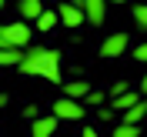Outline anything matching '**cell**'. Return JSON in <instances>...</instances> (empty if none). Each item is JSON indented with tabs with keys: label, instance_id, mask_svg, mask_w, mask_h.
<instances>
[{
	"label": "cell",
	"instance_id": "cell-1",
	"mask_svg": "<svg viewBox=\"0 0 147 137\" xmlns=\"http://www.w3.org/2000/svg\"><path fill=\"white\" fill-rule=\"evenodd\" d=\"M20 74H34V77H44L50 84H60V54L50 50V47H30L24 64L17 67Z\"/></svg>",
	"mask_w": 147,
	"mask_h": 137
},
{
	"label": "cell",
	"instance_id": "cell-2",
	"mask_svg": "<svg viewBox=\"0 0 147 137\" xmlns=\"http://www.w3.org/2000/svg\"><path fill=\"white\" fill-rule=\"evenodd\" d=\"M30 44V24H3L0 27V47H27Z\"/></svg>",
	"mask_w": 147,
	"mask_h": 137
},
{
	"label": "cell",
	"instance_id": "cell-3",
	"mask_svg": "<svg viewBox=\"0 0 147 137\" xmlns=\"http://www.w3.org/2000/svg\"><path fill=\"white\" fill-rule=\"evenodd\" d=\"M70 3H77L87 13V24L90 27H100L104 20H107V0H70Z\"/></svg>",
	"mask_w": 147,
	"mask_h": 137
},
{
	"label": "cell",
	"instance_id": "cell-4",
	"mask_svg": "<svg viewBox=\"0 0 147 137\" xmlns=\"http://www.w3.org/2000/svg\"><path fill=\"white\" fill-rule=\"evenodd\" d=\"M84 104L80 101H74V97H57V104H54V114L60 120H80L84 117Z\"/></svg>",
	"mask_w": 147,
	"mask_h": 137
},
{
	"label": "cell",
	"instance_id": "cell-5",
	"mask_svg": "<svg viewBox=\"0 0 147 137\" xmlns=\"http://www.w3.org/2000/svg\"><path fill=\"white\" fill-rule=\"evenodd\" d=\"M127 44H130V37L120 30V34H110L107 40L100 44V57H107V60H114V57H120L124 50H127Z\"/></svg>",
	"mask_w": 147,
	"mask_h": 137
},
{
	"label": "cell",
	"instance_id": "cell-6",
	"mask_svg": "<svg viewBox=\"0 0 147 137\" xmlns=\"http://www.w3.org/2000/svg\"><path fill=\"white\" fill-rule=\"evenodd\" d=\"M57 13H60V24H64V27H80V24H87V13L77 7V3H57Z\"/></svg>",
	"mask_w": 147,
	"mask_h": 137
},
{
	"label": "cell",
	"instance_id": "cell-7",
	"mask_svg": "<svg viewBox=\"0 0 147 137\" xmlns=\"http://www.w3.org/2000/svg\"><path fill=\"white\" fill-rule=\"evenodd\" d=\"M57 124H60V117H57V114L30 120V137H54V134H57Z\"/></svg>",
	"mask_w": 147,
	"mask_h": 137
},
{
	"label": "cell",
	"instance_id": "cell-8",
	"mask_svg": "<svg viewBox=\"0 0 147 137\" xmlns=\"http://www.w3.org/2000/svg\"><path fill=\"white\" fill-rule=\"evenodd\" d=\"M24 57H27L24 47H0V64H3V67H20Z\"/></svg>",
	"mask_w": 147,
	"mask_h": 137
},
{
	"label": "cell",
	"instance_id": "cell-9",
	"mask_svg": "<svg viewBox=\"0 0 147 137\" xmlns=\"http://www.w3.org/2000/svg\"><path fill=\"white\" fill-rule=\"evenodd\" d=\"M87 94H90V84H87V80H67V84H64V97L87 101Z\"/></svg>",
	"mask_w": 147,
	"mask_h": 137
},
{
	"label": "cell",
	"instance_id": "cell-10",
	"mask_svg": "<svg viewBox=\"0 0 147 137\" xmlns=\"http://www.w3.org/2000/svg\"><path fill=\"white\" fill-rule=\"evenodd\" d=\"M20 17L37 24V20L44 17V3H40V0H20Z\"/></svg>",
	"mask_w": 147,
	"mask_h": 137
},
{
	"label": "cell",
	"instance_id": "cell-11",
	"mask_svg": "<svg viewBox=\"0 0 147 137\" xmlns=\"http://www.w3.org/2000/svg\"><path fill=\"white\" fill-rule=\"evenodd\" d=\"M140 101H144L140 94L127 90V94H120V97H110V107H114V110H130V107H137Z\"/></svg>",
	"mask_w": 147,
	"mask_h": 137
},
{
	"label": "cell",
	"instance_id": "cell-12",
	"mask_svg": "<svg viewBox=\"0 0 147 137\" xmlns=\"http://www.w3.org/2000/svg\"><path fill=\"white\" fill-rule=\"evenodd\" d=\"M147 114H144V101L137 104V107H130V110H124V124H134V127H140V120H144Z\"/></svg>",
	"mask_w": 147,
	"mask_h": 137
},
{
	"label": "cell",
	"instance_id": "cell-13",
	"mask_svg": "<svg viewBox=\"0 0 147 137\" xmlns=\"http://www.w3.org/2000/svg\"><path fill=\"white\" fill-rule=\"evenodd\" d=\"M57 20H60V13H57V10H44V17L37 20V30H54Z\"/></svg>",
	"mask_w": 147,
	"mask_h": 137
},
{
	"label": "cell",
	"instance_id": "cell-14",
	"mask_svg": "<svg viewBox=\"0 0 147 137\" xmlns=\"http://www.w3.org/2000/svg\"><path fill=\"white\" fill-rule=\"evenodd\" d=\"M110 137H140V130L134 127V124H117Z\"/></svg>",
	"mask_w": 147,
	"mask_h": 137
},
{
	"label": "cell",
	"instance_id": "cell-15",
	"mask_svg": "<svg viewBox=\"0 0 147 137\" xmlns=\"http://www.w3.org/2000/svg\"><path fill=\"white\" fill-rule=\"evenodd\" d=\"M130 17H134V20L140 24V27L147 30V3H134V10H130Z\"/></svg>",
	"mask_w": 147,
	"mask_h": 137
},
{
	"label": "cell",
	"instance_id": "cell-16",
	"mask_svg": "<svg viewBox=\"0 0 147 137\" xmlns=\"http://www.w3.org/2000/svg\"><path fill=\"white\" fill-rule=\"evenodd\" d=\"M104 101H107V94H104V90H90V94H87V101H84V104H90V107H100Z\"/></svg>",
	"mask_w": 147,
	"mask_h": 137
},
{
	"label": "cell",
	"instance_id": "cell-17",
	"mask_svg": "<svg viewBox=\"0 0 147 137\" xmlns=\"http://www.w3.org/2000/svg\"><path fill=\"white\" fill-rule=\"evenodd\" d=\"M120 94H127V80H117L110 87V97H120Z\"/></svg>",
	"mask_w": 147,
	"mask_h": 137
},
{
	"label": "cell",
	"instance_id": "cell-18",
	"mask_svg": "<svg viewBox=\"0 0 147 137\" xmlns=\"http://www.w3.org/2000/svg\"><path fill=\"white\" fill-rule=\"evenodd\" d=\"M134 57H137V64H147V44H137V50H134Z\"/></svg>",
	"mask_w": 147,
	"mask_h": 137
},
{
	"label": "cell",
	"instance_id": "cell-19",
	"mask_svg": "<svg viewBox=\"0 0 147 137\" xmlns=\"http://www.w3.org/2000/svg\"><path fill=\"white\" fill-rule=\"evenodd\" d=\"M114 114H117V110H114V107H97V117H100V120H110V117H114Z\"/></svg>",
	"mask_w": 147,
	"mask_h": 137
},
{
	"label": "cell",
	"instance_id": "cell-20",
	"mask_svg": "<svg viewBox=\"0 0 147 137\" xmlns=\"http://www.w3.org/2000/svg\"><path fill=\"white\" fill-rule=\"evenodd\" d=\"M37 117H40V110H37V107H24V120H37Z\"/></svg>",
	"mask_w": 147,
	"mask_h": 137
},
{
	"label": "cell",
	"instance_id": "cell-21",
	"mask_svg": "<svg viewBox=\"0 0 147 137\" xmlns=\"http://www.w3.org/2000/svg\"><path fill=\"white\" fill-rule=\"evenodd\" d=\"M84 137H97V130H94V127H84Z\"/></svg>",
	"mask_w": 147,
	"mask_h": 137
},
{
	"label": "cell",
	"instance_id": "cell-22",
	"mask_svg": "<svg viewBox=\"0 0 147 137\" xmlns=\"http://www.w3.org/2000/svg\"><path fill=\"white\" fill-rule=\"evenodd\" d=\"M140 94H144V97H147V77H144V80H140Z\"/></svg>",
	"mask_w": 147,
	"mask_h": 137
},
{
	"label": "cell",
	"instance_id": "cell-23",
	"mask_svg": "<svg viewBox=\"0 0 147 137\" xmlns=\"http://www.w3.org/2000/svg\"><path fill=\"white\" fill-rule=\"evenodd\" d=\"M144 114H147V97H144Z\"/></svg>",
	"mask_w": 147,
	"mask_h": 137
},
{
	"label": "cell",
	"instance_id": "cell-24",
	"mask_svg": "<svg viewBox=\"0 0 147 137\" xmlns=\"http://www.w3.org/2000/svg\"><path fill=\"white\" fill-rule=\"evenodd\" d=\"M110 3H124V0H110Z\"/></svg>",
	"mask_w": 147,
	"mask_h": 137
}]
</instances>
